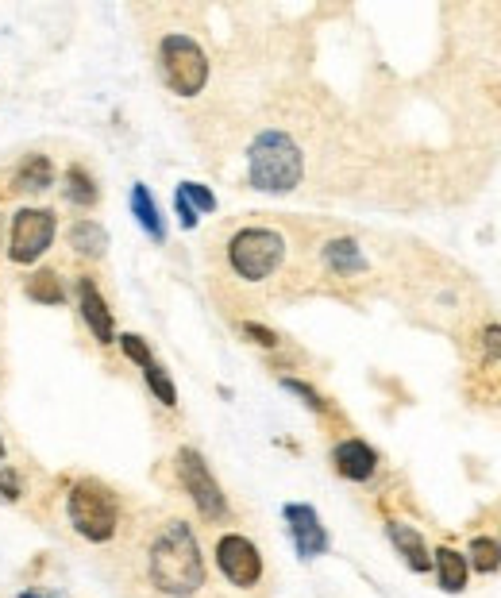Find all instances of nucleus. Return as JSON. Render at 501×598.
Returning a JSON list of instances; mask_svg holds the SVG:
<instances>
[{
  "label": "nucleus",
  "mask_w": 501,
  "mask_h": 598,
  "mask_svg": "<svg viewBox=\"0 0 501 598\" xmlns=\"http://www.w3.org/2000/svg\"><path fill=\"white\" fill-rule=\"evenodd\" d=\"M147 575L162 595L174 598H189L205 587V556L185 521L162 525V533L151 544V556H147Z\"/></svg>",
  "instance_id": "nucleus-1"
},
{
  "label": "nucleus",
  "mask_w": 501,
  "mask_h": 598,
  "mask_svg": "<svg viewBox=\"0 0 501 598\" xmlns=\"http://www.w3.org/2000/svg\"><path fill=\"white\" fill-rule=\"evenodd\" d=\"M332 463H336V471H340L343 479L367 483L370 475H374V467H378V456H374V448H370L367 440H343V444H336V452H332Z\"/></svg>",
  "instance_id": "nucleus-11"
},
{
  "label": "nucleus",
  "mask_w": 501,
  "mask_h": 598,
  "mask_svg": "<svg viewBox=\"0 0 501 598\" xmlns=\"http://www.w3.org/2000/svg\"><path fill=\"white\" fill-rule=\"evenodd\" d=\"M162 58V78L174 93L182 97H197L205 82H209V58L205 51L189 39V35H166L159 47Z\"/></svg>",
  "instance_id": "nucleus-5"
},
{
  "label": "nucleus",
  "mask_w": 501,
  "mask_h": 598,
  "mask_svg": "<svg viewBox=\"0 0 501 598\" xmlns=\"http://www.w3.org/2000/svg\"><path fill=\"white\" fill-rule=\"evenodd\" d=\"M51 178H54L51 159H47V155H31V159H24L20 170H16V190L39 193V190H47V186H51Z\"/></svg>",
  "instance_id": "nucleus-14"
},
{
  "label": "nucleus",
  "mask_w": 501,
  "mask_h": 598,
  "mask_svg": "<svg viewBox=\"0 0 501 598\" xmlns=\"http://www.w3.org/2000/svg\"><path fill=\"white\" fill-rule=\"evenodd\" d=\"M243 332H247V336H255V344H263V348H274V344H278V336L263 325H243Z\"/></svg>",
  "instance_id": "nucleus-26"
},
{
  "label": "nucleus",
  "mask_w": 501,
  "mask_h": 598,
  "mask_svg": "<svg viewBox=\"0 0 501 598\" xmlns=\"http://www.w3.org/2000/svg\"><path fill=\"white\" fill-rule=\"evenodd\" d=\"M20 490H24L20 475H16V471H8V467H0V498L16 502V498H20Z\"/></svg>",
  "instance_id": "nucleus-24"
},
{
  "label": "nucleus",
  "mask_w": 501,
  "mask_h": 598,
  "mask_svg": "<svg viewBox=\"0 0 501 598\" xmlns=\"http://www.w3.org/2000/svg\"><path fill=\"white\" fill-rule=\"evenodd\" d=\"M132 213H135V220L143 224V232H147L151 240H162V236H166L162 217H159V205L151 201V190H147V186H135L132 190Z\"/></svg>",
  "instance_id": "nucleus-16"
},
{
  "label": "nucleus",
  "mask_w": 501,
  "mask_h": 598,
  "mask_svg": "<svg viewBox=\"0 0 501 598\" xmlns=\"http://www.w3.org/2000/svg\"><path fill=\"white\" fill-rule=\"evenodd\" d=\"M282 386H286V390H293V394H301V398H305V402H309V406H313V409H324V402H320V394H317V390H309L305 382L286 379V382H282Z\"/></svg>",
  "instance_id": "nucleus-25"
},
{
  "label": "nucleus",
  "mask_w": 501,
  "mask_h": 598,
  "mask_svg": "<svg viewBox=\"0 0 501 598\" xmlns=\"http://www.w3.org/2000/svg\"><path fill=\"white\" fill-rule=\"evenodd\" d=\"M390 541L397 544V552L405 556V564H409L413 571L432 568V556H428V548H424L417 529H409V525H401V521H390Z\"/></svg>",
  "instance_id": "nucleus-12"
},
{
  "label": "nucleus",
  "mask_w": 501,
  "mask_h": 598,
  "mask_svg": "<svg viewBox=\"0 0 501 598\" xmlns=\"http://www.w3.org/2000/svg\"><path fill=\"white\" fill-rule=\"evenodd\" d=\"M324 255H328V263L336 271H363V255H359L355 240H332L324 247Z\"/></svg>",
  "instance_id": "nucleus-19"
},
{
  "label": "nucleus",
  "mask_w": 501,
  "mask_h": 598,
  "mask_svg": "<svg viewBox=\"0 0 501 598\" xmlns=\"http://www.w3.org/2000/svg\"><path fill=\"white\" fill-rule=\"evenodd\" d=\"M20 598H43V595H31V591H27V595H20Z\"/></svg>",
  "instance_id": "nucleus-30"
},
{
  "label": "nucleus",
  "mask_w": 501,
  "mask_h": 598,
  "mask_svg": "<svg viewBox=\"0 0 501 598\" xmlns=\"http://www.w3.org/2000/svg\"><path fill=\"white\" fill-rule=\"evenodd\" d=\"M286 521H290L293 544H297V552H301L305 560L328 552V533H324V525H320L313 506H301V502H297V506H286Z\"/></svg>",
  "instance_id": "nucleus-9"
},
{
  "label": "nucleus",
  "mask_w": 501,
  "mask_h": 598,
  "mask_svg": "<svg viewBox=\"0 0 501 598\" xmlns=\"http://www.w3.org/2000/svg\"><path fill=\"white\" fill-rule=\"evenodd\" d=\"M66 197L78 205V209H93L97 205V186H93V178H89V170L85 166H70L66 170Z\"/></svg>",
  "instance_id": "nucleus-18"
},
{
  "label": "nucleus",
  "mask_w": 501,
  "mask_h": 598,
  "mask_svg": "<svg viewBox=\"0 0 501 598\" xmlns=\"http://www.w3.org/2000/svg\"><path fill=\"white\" fill-rule=\"evenodd\" d=\"M282 255H286V240H282L278 232H270V228H243V232L232 236V244H228L232 271H236L239 278H247V282L270 278V274L278 271Z\"/></svg>",
  "instance_id": "nucleus-4"
},
{
  "label": "nucleus",
  "mask_w": 501,
  "mask_h": 598,
  "mask_svg": "<svg viewBox=\"0 0 501 598\" xmlns=\"http://www.w3.org/2000/svg\"><path fill=\"white\" fill-rule=\"evenodd\" d=\"M247 174H251L255 190L290 193L301 182V174H305L301 147L286 132H263L247 151Z\"/></svg>",
  "instance_id": "nucleus-2"
},
{
  "label": "nucleus",
  "mask_w": 501,
  "mask_h": 598,
  "mask_svg": "<svg viewBox=\"0 0 501 598\" xmlns=\"http://www.w3.org/2000/svg\"><path fill=\"white\" fill-rule=\"evenodd\" d=\"M193 205V213H212L216 209V197H212L205 186H197V182H182V190H178Z\"/></svg>",
  "instance_id": "nucleus-22"
},
{
  "label": "nucleus",
  "mask_w": 501,
  "mask_h": 598,
  "mask_svg": "<svg viewBox=\"0 0 501 598\" xmlns=\"http://www.w3.org/2000/svg\"><path fill=\"white\" fill-rule=\"evenodd\" d=\"M174 201H178V217H182V228H197V213H193V205L185 201L182 193H178Z\"/></svg>",
  "instance_id": "nucleus-28"
},
{
  "label": "nucleus",
  "mask_w": 501,
  "mask_h": 598,
  "mask_svg": "<svg viewBox=\"0 0 501 598\" xmlns=\"http://www.w3.org/2000/svg\"><path fill=\"white\" fill-rule=\"evenodd\" d=\"M78 309H81V317H85V325L93 328V336H97L101 344H112V340H116L112 313H108V305L93 278H78Z\"/></svg>",
  "instance_id": "nucleus-10"
},
{
  "label": "nucleus",
  "mask_w": 501,
  "mask_h": 598,
  "mask_svg": "<svg viewBox=\"0 0 501 598\" xmlns=\"http://www.w3.org/2000/svg\"><path fill=\"white\" fill-rule=\"evenodd\" d=\"M0 463H4V440H0Z\"/></svg>",
  "instance_id": "nucleus-29"
},
{
  "label": "nucleus",
  "mask_w": 501,
  "mask_h": 598,
  "mask_svg": "<svg viewBox=\"0 0 501 598\" xmlns=\"http://www.w3.org/2000/svg\"><path fill=\"white\" fill-rule=\"evenodd\" d=\"M0 228H4V224H0Z\"/></svg>",
  "instance_id": "nucleus-31"
},
{
  "label": "nucleus",
  "mask_w": 501,
  "mask_h": 598,
  "mask_svg": "<svg viewBox=\"0 0 501 598\" xmlns=\"http://www.w3.org/2000/svg\"><path fill=\"white\" fill-rule=\"evenodd\" d=\"M70 525L78 529L85 541H112L116 525H120V510H116L112 490H105L101 483H78L70 490Z\"/></svg>",
  "instance_id": "nucleus-3"
},
{
  "label": "nucleus",
  "mask_w": 501,
  "mask_h": 598,
  "mask_svg": "<svg viewBox=\"0 0 501 598\" xmlns=\"http://www.w3.org/2000/svg\"><path fill=\"white\" fill-rule=\"evenodd\" d=\"M178 479H182V487L189 490V498H193V506L201 510V517L220 521V517L228 514V502H224V494H220V483L212 479L209 463L201 460L197 448H182V452H178Z\"/></svg>",
  "instance_id": "nucleus-6"
},
{
  "label": "nucleus",
  "mask_w": 501,
  "mask_h": 598,
  "mask_svg": "<svg viewBox=\"0 0 501 598\" xmlns=\"http://www.w3.org/2000/svg\"><path fill=\"white\" fill-rule=\"evenodd\" d=\"M143 379H147V386L159 394L162 406H178V390H174V382H170V375L162 371L159 363H151V367L143 371Z\"/></svg>",
  "instance_id": "nucleus-21"
},
{
  "label": "nucleus",
  "mask_w": 501,
  "mask_h": 598,
  "mask_svg": "<svg viewBox=\"0 0 501 598\" xmlns=\"http://www.w3.org/2000/svg\"><path fill=\"white\" fill-rule=\"evenodd\" d=\"M70 247L78 251L81 259H101L108 247V232L97 220H78V224L70 228Z\"/></svg>",
  "instance_id": "nucleus-13"
},
{
  "label": "nucleus",
  "mask_w": 501,
  "mask_h": 598,
  "mask_svg": "<svg viewBox=\"0 0 501 598\" xmlns=\"http://www.w3.org/2000/svg\"><path fill=\"white\" fill-rule=\"evenodd\" d=\"M27 298L39 301V305H62L66 290H62V282H58L54 271H35L27 278Z\"/></svg>",
  "instance_id": "nucleus-17"
},
{
  "label": "nucleus",
  "mask_w": 501,
  "mask_h": 598,
  "mask_svg": "<svg viewBox=\"0 0 501 598\" xmlns=\"http://www.w3.org/2000/svg\"><path fill=\"white\" fill-rule=\"evenodd\" d=\"M482 344H486V355H490V359H501V328L498 325L486 328V340H482Z\"/></svg>",
  "instance_id": "nucleus-27"
},
{
  "label": "nucleus",
  "mask_w": 501,
  "mask_h": 598,
  "mask_svg": "<svg viewBox=\"0 0 501 598\" xmlns=\"http://www.w3.org/2000/svg\"><path fill=\"white\" fill-rule=\"evenodd\" d=\"M54 228H58V217L51 209H20L12 220V244H8L12 263H20V267L35 263L54 244Z\"/></svg>",
  "instance_id": "nucleus-7"
},
{
  "label": "nucleus",
  "mask_w": 501,
  "mask_h": 598,
  "mask_svg": "<svg viewBox=\"0 0 501 598\" xmlns=\"http://www.w3.org/2000/svg\"><path fill=\"white\" fill-rule=\"evenodd\" d=\"M471 564H475L478 571H490L501 564V544L490 541V537H478V541H471Z\"/></svg>",
  "instance_id": "nucleus-20"
},
{
  "label": "nucleus",
  "mask_w": 501,
  "mask_h": 598,
  "mask_svg": "<svg viewBox=\"0 0 501 598\" xmlns=\"http://www.w3.org/2000/svg\"><path fill=\"white\" fill-rule=\"evenodd\" d=\"M436 571H440V587L451 591V595L467 587V560L455 548H440L436 552Z\"/></svg>",
  "instance_id": "nucleus-15"
},
{
  "label": "nucleus",
  "mask_w": 501,
  "mask_h": 598,
  "mask_svg": "<svg viewBox=\"0 0 501 598\" xmlns=\"http://www.w3.org/2000/svg\"><path fill=\"white\" fill-rule=\"evenodd\" d=\"M216 564L228 575V583L243 587V591L263 579V556H259V548L247 541V537H239V533L220 537V544H216Z\"/></svg>",
  "instance_id": "nucleus-8"
},
{
  "label": "nucleus",
  "mask_w": 501,
  "mask_h": 598,
  "mask_svg": "<svg viewBox=\"0 0 501 598\" xmlns=\"http://www.w3.org/2000/svg\"><path fill=\"white\" fill-rule=\"evenodd\" d=\"M120 348H124V355H128L132 363H139L143 371L155 363V355H151V348H147V340H139V336H132V332H128V336H120Z\"/></svg>",
  "instance_id": "nucleus-23"
}]
</instances>
